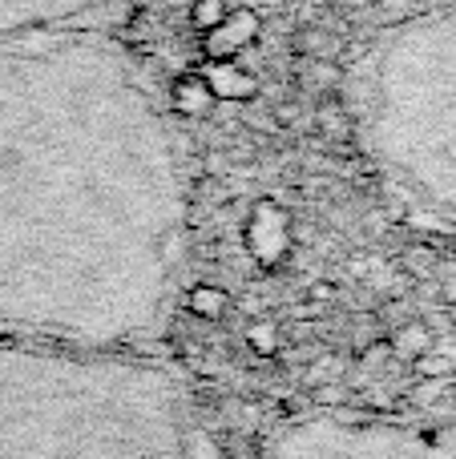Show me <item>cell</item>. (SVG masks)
Here are the masks:
<instances>
[{
	"label": "cell",
	"instance_id": "277c9868",
	"mask_svg": "<svg viewBox=\"0 0 456 459\" xmlns=\"http://www.w3.org/2000/svg\"><path fill=\"white\" fill-rule=\"evenodd\" d=\"M202 81L210 85L215 101H250L259 93V81L247 69H239L234 61H206L202 65Z\"/></svg>",
	"mask_w": 456,
	"mask_h": 459
},
{
	"label": "cell",
	"instance_id": "8992f818",
	"mask_svg": "<svg viewBox=\"0 0 456 459\" xmlns=\"http://www.w3.org/2000/svg\"><path fill=\"white\" fill-rule=\"evenodd\" d=\"M190 24L198 32H210L215 24H223V16L231 13V0H190Z\"/></svg>",
	"mask_w": 456,
	"mask_h": 459
},
{
	"label": "cell",
	"instance_id": "ba28073f",
	"mask_svg": "<svg viewBox=\"0 0 456 459\" xmlns=\"http://www.w3.org/2000/svg\"><path fill=\"white\" fill-rule=\"evenodd\" d=\"M287 0H263V8H283Z\"/></svg>",
	"mask_w": 456,
	"mask_h": 459
},
{
	"label": "cell",
	"instance_id": "52a82bcc",
	"mask_svg": "<svg viewBox=\"0 0 456 459\" xmlns=\"http://www.w3.org/2000/svg\"><path fill=\"white\" fill-rule=\"evenodd\" d=\"M295 48L303 56H323V61H328V53H336V37H331L328 29H303L295 37Z\"/></svg>",
	"mask_w": 456,
	"mask_h": 459
},
{
	"label": "cell",
	"instance_id": "7a4b0ae2",
	"mask_svg": "<svg viewBox=\"0 0 456 459\" xmlns=\"http://www.w3.org/2000/svg\"><path fill=\"white\" fill-rule=\"evenodd\" d=\"M271 459H456V428L320 415L283 431Z\"/></svg>",
	"mask_w": 456,
	"mask_h": 459
},
{
	"label": "cell",
	"instance_id": "3957f363",
	"mask_svg": "<svg viewBox=\"0 0 456 459\" xmlns=\"http://www.w3.org/2000/svg\"><path fill=\"white\" fill-rule=\"evenodd\" d=\"M259 37H263V16L255 8H231L223 16V24L202 32V53H206V61H234Z\"/></svg>",
	"mask_w": 456,
	"mask_h": 459
},
{
	"label": "cell",
	"instance_id": "5b68a950",
	"mask_svg": "<svg viewBox=\"0 0 456 459\" xmlns=\"http://www.w3.org/2000/svg\"><path fill=\"white\" fill-rule=\"evenodd\" d=\"M170 101H174V109L182 113V117H202V113L215 109V93H210V85L202 81V73H186V77H178Z\"/></svg>",
	"mask_w": 456,
	"mask_h": 459
},
{
	"label": "cell",
	"instance_id": "6da1fadb",
	"mask_svg": "<svg viewBox=\"0 0 456 459\" xmlns=\"http://www.w3.org/2000/svg\"><path fill=\"white\" fill-rule=\"evenodd\" d=\"M0 459H190L182 387L150 351L0 342Z\"/></svg>",
	"mask_w": 456,
	"mask_h": 459
}]
</instances>
